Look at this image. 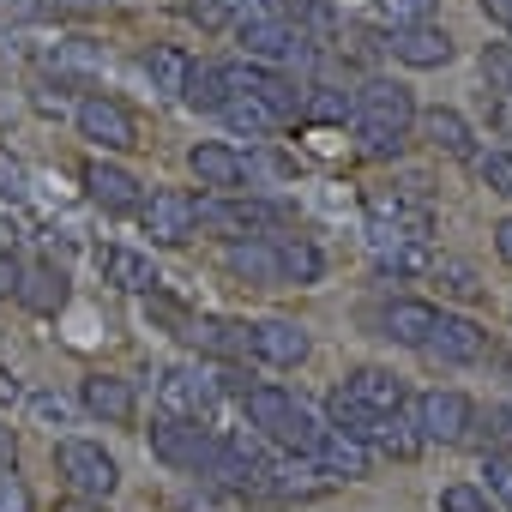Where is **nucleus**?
<instances>
[{
    "mask_svg": "<svg viewBox=\"0 0 512 512\" xmlns=\"http://www.w3.org/2000/svg\"><path fill=\"white\" fill-rule=\"evenodd\" d=\"M73 127H79V139H91L97 151H133L139 145V121H133V109L121 103V97H79V109H73Z\"/></svg>",
    "mask_w": 512,
    "mask_h": 512,
    "instance_id": "nucleus-6",
    "label": "nucleus"
},
{
    "mask_svg": "<svg viewBox=\"0 0 512 512\" xmlns=\"http://www.w3.org/2000/svg\"><path fill=\"white\" fill-rule=\"evenodd\" d=\"M187 169H193V181L211 187V193H241V187H247V157H241L235 145H223V139H199V145L187 151Z\"/></svg>",
    "mask_w": 512,
    "mask_h": 512,
    "instance_id": "nucleus-12",
    "label": "nucleus"
},
{
    "mask_svg": "<svg viewBox=\"0 0 512 512\" xmlns=\"http://www.w3.org/2000/svg\"><path fill=\"white\" fill-rule=\"evenodd\" d=\"M440 512H494V500L476 482H446L440 488Z\"/></svg>",
    "mask_w": 512,
    "mask_h": 512,
    "instance_id": "nucleus-34",
    "label": "nucleus"
},
{
    "mask_svg": "<svg viewBox=\"0 0 512 512\" xmlns=\"http://www.w3.org/2000/svg\"><path fill=\"white\" fill-rule=\"evenodd\" d=\"M344 392H350L362 410H374V416H398V410L410 404V392H404V380H398L392 368H350Z\"/></svg>",
    "mask_w": 512,
    "mask_h": 512,
    "instance_id": "nucleus-17",
    "label": "nucleus"
},
{
    "mask_svg": "<svg viewBox=\"0 0 512 512\" xmlns=\"http://www.w3.org/2000/svg\"><path fill=\"white\" fill-rule=\"evenodd\" d=\"M416 121H422V133H428V145H434L440 157H458V163L476 157V127H470L458 109H428V115H416Z\"/></svg>",
    "mask_w": 512,
    "mask_h": 512,
    "instance_id": "nucleus-20",
    "label": "nucleus"
},
{
    "mask_svg": "<svg viewBox=\"0 0 512 512\" xmlns=\"http://www.w3.org/2000/svg\"><path fill=\"white\" fill-rule=\"evenodd\" d=\"M368 320L380 326V338L422 350V344H428V332H434V320H440V308H434V302H422V296H392V302H380Z\"/></svg>",
    "mask_w": 512,
    "mask_h": 512,
    "instance_id": "nucleus-10",
    "label": "nucleus"
},
{
    "mask_svg": "<svg viewBox=\"0 0 512 512\" xmlns=\"http://www.w3.org/2000/svg\"><path fill=\"white\" fill-rule=\"evenodd\" d=\"M181 13H187L199 31H229V25H235L229 0H181Z\"/></svg>",
    "mask_w": 512,
    "mask_h": 512,
    "instance_id": "nucleus-36",
    "label": "nucleus"
},
{
    "mask_svg": "<svg viewBox=\"0 0 512 512\" xmlns=\"http://www.w3.org/2000/svg\"><path fill=\"white\" fill-rule=\"evenodd\" d=\"M55 7H97V0H55Z\"/></svg>",
    "mask_w": 512,
    "mask_h": 512,
    "instance_id": "nucleus-49",
    "label": "nucleus"
},
{
    "mask_svg": "<svg viewBox=\"0 0 512 512\" xmlns=\"http://www.w3.org/2000/svg\"><path fill=\"white\" fill-rule=\"evenodd\" d=\"M55 470L73 488V500H109L121 488V464L103 452V440H61L55 446Z\"/></svg>",
    "mask_w": 512,
    "mask_h": 512,
    "instance_id": "nucleus-2",
    "label": "nucleus"
},
{
    "mask_svg": "<svg viewBox=\"0 0 512 512\" xmlns=\"http://www.w3.org/2000/svg\"><path fill=\"white\" fill-rule=\"evenodd\" d=\"M13 452H19V446H13V428L0 422V470H13Z\"/></svg>",
    "mask_w": 512,
    "mask_h": 512,
    "instance_id": "nucleus-44",
    "label": "nucleus"
},
{
    "mask_svg": "<svg viewBox=\"0 0 512 512\" xmlns=\"http://www.w3.org/2000/svg\"><path fill=\"white\" fill-rule=\"evenodd\" d=\"M326 482H356V476H368V464H374V452L362 446V440H350V434H338V428H326V440H320V452L308 458Z\"/></svg>",
    "mask_w": 512,
    "mask_h": 512,
    "instance_id": "nucleus-19",
    "label": "nucleus"
},
{
    "mask_svg": "<svg viewBox=\"0 0 512 512\" xmlns=\"http://www.w3.org/2000/svg\"><path fill=\"white\" fill-rule=\"evenodd\" d=\"M97 272H103L109 290H127V296H151L163 284L157 266H151V253H139V247H103L97 253Z\"/></svg>",
    "mask_w": 512,
    "mask_h": 512,
    "instance_id": "nucleus-16",
    "label": "nucleus"
},
{
    "mask_svg": "<svg viewBox=\"0 0 512 512\" xmlns=\"http://www.w3.org/2000/svg\"><path fill=\"white\" fill-rule=\"evenodd\" d=\"M302 115H314V121H356V97H344L332 85H314V91H302Z\"/></svg>",
    "mask_w": 512,
    "mask_h": 512,
    "instance_id": "nucleus-30",
    "label": "nucleus"
},
{
    "mask_svg": "<svg viewBox=\"0 0 512 512\" xmlns=\"http://www.w3.org/2000/svg\"><path fill=\"white\" fill-rule=\"evenodd\" d=\"M217 446H223V440H217L205 422H175V416H163V422L151 428V458L169 464V470H181V476H205L211 458H217Z\"/></svg>",
    "mask_w": 512,
    "mask_h": 512,
    "instance_id": "nucleus-4",
    "label": "nucleus"
},
{
    "mask_svg": "<svg viewBox=\"0 0 512 512\" xmlns=\"http://www.w3.org/2000/svg\"><path fill=\"white\" fill-rule=\"evenodd\" d=\"M217 115H223V127H229V133H247V139H260V133H272V127H278V115H272L260 97H241V91H235Z\"/></svg>",
    "mask_w": 512,
    "mask_h": 512,
    "instance_id": "nucleus-27",
    "label": "nucleus"
},
{
    "mask_svg": "<svg viewBox=\"0 0 512 512\" xmlns=\"http://www.w3.org/2000/svg\"><path fill=\"white\" fill-rule=\"evenodd\" d=\"M187 344H205L211 356H241V350H247V326H229V320H193V326H187Z\"/></svg>",
    "mask_w": 512,
    "mask_h": 512,
    "instance_id": "nucleus-29",
    "label": "nucleus"
},
{
    "mask_svg": "<svg viewBox=\"0 0 512 512\" xmlns=\"http://www.w3.org/2000/svg\"><path fill=\"white\" fill-rule=\"evenodd\" d=\"M404 67H416V73H434V67H446L452 61V37L440 31V25H410V31H392V43H386Z\"/></svg>",
    "mask_w": 512,
    "mask_h": 512,
    "instance_id": "nucleus-18",
    "label": "nucleus"
},
{
    "mask_svg": "<svg viewBox=\"0 0 512 512\" xmlns=\"http://www.w3.org/2000/svg\"><path fill=\"white\" fill-rule=\"evenodd\" d=\"M482 79H488V91L512 97V43H488L482 49Z\"/></svg>",
    "mask_w": 512,
    "mask_h": 512,
    "instance_id": "nucleus-33",
    "label": "nucleus"
},
{
    "mask_svg": "<svg viewBox=\"0 0 512 512\" xmlns=\"http://www.w3.org/2000/svg\"><path fill=\"white\" fill-rule=\"evenodd\" d=\"M416 428H422V440H440V446H458V440H470V428H476V404L464 398V392H428L422 404H416Z\"/></svg>",
    "mask_w": 512,
    "mask_h": 512,
    "instance_id": "nucleus-9",
    "label": "nucleus"
},
{
    "mask_svg": "<svg viewBox=\"0 0 512 512\" xmlns=\"http://www.w3.org/2000/svg\"><path fill=\"white\" fill-rule=\"evenodd\" d=\"M79 181H85V193H91L103 211H139V205H145V181H139L133 169L109 163V157H91V163L79 169Z\"/></svg>",
    "mask_w": 512,
    "mask_h": 512,
    "instance_id": "nucleus-13",
    "label": "nucleus"
},
{
    "mask_svg": "<svg viewBox=\"0 0 512 512\" xmlns=\"http://www.w3.org/2000/svg\"><path fill=\"white\" fill-rule=\"evenodd\" d=\"M482 13H488L494 25H506V31H512V0H482Z\"/></svg>",
    "mask_w": 512,
    "mask_h": 512,
    "instance_id": "nucleus-43",
    "label": "nucleus"
},
{
    "mask_svg": "<svg viewBox=\"0 0 512 512\" xmlns=\"http://www.w3.org/2000/svg\"><path fill=\"white\" fill-rule=\"evenodd\" d=\"M19 260H13V253H0V302H7V296H19Z\"/></svg>",
    "mask_w": 512,
    "mask_h": 512,
    "instance_id": "nucleus-41",
    "label": "nucleus"
},
{
    "mask_svg": "<svg viewBox=\"0 0 512 512\" xmlns=\"http://www.w3.org/2000/svg\"><path fill=\"white\" fill-rule=\"evenodd\" d=\"M326 428H338V434H350V440H362V446H374V428H380V416L374 410H362L344 386H332L326 392Z\"/></svg>",
    "mask_w": 512,
    "mask_h": 512,
    "instance_id": "nucleus-25",
    "label": "nucleus"
},
{
    "mask_svg": "<svg viewBox=\"0 0 512 512\" xmlns=\"http://www.w3.org/2000/svg\"><path fill=\"white\" fill-rule=\"evenodd\" d=\"M434 278H446V290L452 296H476L482 284H476V272L470 266H458V260H434Z\"/></svg>",
    "mask_w": 512,
    "mask_h": 512,
    "instance_id": "nucleus-40",
    "label": "nucleus"
},
{
    "mask_svg": "<svg viewBox=\"0 0 512 512\" xmlns=\"http://www.w3.org/2000/svg\"><path fill=\"white\" fill-rule=\"evenodd\" d=\"M410 127H416V97H410V85H398V79H368V85L356 91V133L368 139L374 157H392V151L410 139Z\"/></svg>",
    "mask_w": 512,
    "mask_h": 512,
    "instance_id": "nucleus-1",
    "label": "nucleus"
},
{
    "mask_svg": "<svg viewBox=\"0 0 512 512\" xmlns=\"http://www.w3.org/2000/svg\"><path fill=\"white\" fill-rule=\"evenodd\" d=\"M422 356H434V362H446V368H470V362H482V356H488V332H482L476 320H464V314H446V308H440V320H434V332H428Z\"/></svg>",
    "mask_w": 512,
    "mask_h": 512,
    "instance_id": "nucleus-8",
    "label": "nucleus"
},
{
    "mask_svg": "<svg viewBox=\"0 0 512 512\" xmlns=\"http://www.w3.org/2000/svg\"><path fill=\"white\" fill-rule=\"evenodd\" d=\"M308 332L296 320H260V326H247V356H260L272 368H302L308 362Z\"/></svg>",
    "mask_w": 512,
    "mask_h": 512,
    "instance_id": "nucleus-14",
    "label": "nucleus"
},
{
    "mask_svg": "<svg viewBox=\"0 0 512 512\" xmlns=\"http://www.w3.org/2000/svg\"><path fill=\"white\" fill-rule=\"evenodd\" d=\"M79 404H85V416H97V422H109V428H127L133 410H139L133 380H121V374H91V380L79 386Z\"/></svg>",
    "mask_w": 512,
    "mask_h": 512,
    "instance_id": "nucleus-15",
    "label": "nucleus"
},
{
    "mask_svg": "<svg viewBox=\"0 0 512 512\" xmlns=\"http://www.w3.org/2000/svg\"><path fill=\"white\" fill-rule=\"evenodd\" d=\"M272 253H278V278L284 284H320L326 278V253L308 235H278Z\"/></svg>",
    "mask_w": 512,
    "mask_h": 512,
    "instance_id": "nucleus-22",
    "label": "nucleus"
},
{
    "mask_svg": "<svg viewBox=\"0 0 512 512\" xmlns=\"http://www.w3.org/2000/svg\"><path fill=\"white\" fill-rule=\"evenodd\" d=\"M211 398H217V380H211L205 368H169V374L157 380V404H163V416H175V422H199V416L211 410Z\"/></svg>",
    "mask_w": 512,
    "mask_h": 512,
    "instance_id": "nucleus-11",
    "label": "nucleus"
},
{
    "mask_svg": "<svg viewBox=\"0 0 512 512\" xmlns=\"http://www.w3.org/2000/svg\"><path fill=\"white\" fill-rule=\"evenodd\" d=\"M374 7L386 13L392 31H410V25H434V7H440V0H374Z\"/></svg>",
    "mask_w": 512,
    "mask_h": 512,
    "instance_id": "nucleus-32",
    "label": "nucleus"
},
{
    "mask_svg": "<svg viewBox=\"0 0 512 512\" xmlns=\"http://www.w3.org/2000/svg\"><path fill=\"white\" fill-rule=\"evenodd\" d=\"M223 266H229L235 278H247V284H260V290L284 284V278H278V253H272V241H235V247L223 253Z\"/></svg>",
    "mask_w": 512,
    "mask_h": 512,
    "instance_id": "nucleus-23",
    "label": "nucleus"
},
{
    "mask_svg": "<svg viewBox=\"0 0 512 512\" xmlns=\"http://www.w3.org/2000/svg\"><path fill=\"white\" fill-rule=\"evenodd\" d=\"M494 253L512 266V217H500V229H494Z\"/></svg>",
    "mask_w": 512,
    "mask_h": 512,
    "instance_id": "nucleus-42",
    "label": "nucleus"
},
{
    "mask_svg": "<svg viewBox=\"0 0 512 512\" xmlns=\"http://www.w3.org/2000/svg\"><path fill=\"white\" fill-rule=\"evenodd\" d=\"M284 223H290V205H266V199H235V193H223L217 205H199V229H229L235 241H266Z\"/></svg>",
    "mask_w": 512,
    "mask_h": 512,
    "instance_id": "nucleus-5",
    "label": "nucleus"
},
{
    "mask_svg": "<svg viewBox=\"0 0 512 512\" xmlns=\"http://www.w3.org/2000/svg\"><path fill=\"white\" fill-rule=\"evenodd\" d=\"M25 193H31V169H25V157L0 145V199H25Z\"/></svg>",
    "mask_w": 512,
    "mask_h": 512,
    "instance_id": "nucleus-35",
    "label": "nucleus"
},
{
    "mask_svg": "<svg viewBox=\"0 0 512 512\" xmlns=\"http://www.w3.org/2000/svg\"><path fill=\"white\" fill-rule=\"evenodd\" d=\"M139 223H145V235L157 247H181V241L199 235V199L187 187H157V193H145Z\"/></svg>",
    "mask_w": 512,
    "mask_h": 512,
    "instance_id": "nucleus-7",
    "label": "nucleus"
},
{
    "mask_svg": "<svg viewBox=\"0 0 512 512\" xmlns=\"http://www.w3.org/2000/svg\"><path fill=\"white\" fill-rule=\"evenodd\" d=\"M55 512H103V500H61Z\"/></svg>",
    "mask_w": 512,
    "mask_h": 512,
    "instance_id": "nucleus-46",
    "label": "nucleus"
},
{
    "mask_svg": "<svg viewBox=\"0 0 512 512\" xmlns=\"http://www.w3.org/2000/svg\"><path fill=\"white\" fill-rule=\"evenodd\" d=\"M181 512H217V506H205V500H181Z\"/></svg>",
    "mask_w": 512,
    "mask_h": 512,
    "instance_id": "nucleus-48",
    "label": "nucleus"
},
{
    "mask_svg": "<svg viewBox=\"0 0 512 512\" xmlns=\"http://www.w3.org/2000/svg\"><path fill=\"white\" fill-rule=\"evenodd\" d=\"M0 512H37L25 476H13V470H0Z\"/></svg>",
    "mask_w": 512,
    "mask_h": 512,
    "instance_id": "nucleus-38",
    "label": "nucleus"
},
{
    "mask_svg": "<svg viewBox=\"0 0 512 512\" xmlns=\"http://www.w3.org/2000/svg\"><path fill=\"white\" fill-rule=\"evenodd\" d=\"M31 416H37V422H49V428H67L73 404H67L61 392H31Z\"/></svg>",
    "mask_w": 512,
    "mask_h": 512,
    "instance_id": "nucleus-39",
    "label": "nucleus"
},
{
    "mask_svg": "<svg viewBox=\"0 0 512 512\" xmlns=\"http://www.w3.org/2000/svg\"><path fill=\"white\" fill-rule=\"evenodd\" d=\"M235 37H241V49H247V61L253 67H302L308 55H314V37L308 31H296L284 13L278 19H247V25H235Z\"/></svg>",
    "mask_w": 512,
    "mask_h": 512,
    "instance_id": "nucleus-3",
    "label": "nucleus"
},
{
    "mask_svg": "<svg viewBox=\"0 0 512 512\" xmlns=\"http://www.w3.org/2000/svg\"><path fill=\"white\" fill-rule=\"evenodd\" d=\"M19 392H25V386H19V380H13V374H7V368H0V398H7V404H13V398H19Z\"/></svg>",
    "mask_w": 512,
    "mask_h": 512,
    "instance_id": "nucleus-47",
    "label": "nucleus"
},
{
    "mask_svg": "<svg viewBox=\"0 0 512 512\" xmlns=\"http://www.w3.org/2000/svg\"><path fill=\"white\" fill-rule=\"evenodd\" d=\"M181 103H187V109H205V115H217V109L229 103V85H223V73L193 61V73H187V85H181Z\"/></svg>",
    "mask_w": 512,
    "mask_h": 512,
    "instance_id": "nucleus-28",
    "label": "nucleus"
},
{
    "mask_svg": "<svg viewBox=\"0 0 512 512\" xmlns=\"http://www.w3.org/2000/svg\"><path fill=\"white\" fill-rule=\"evenodd\" d=\"M19 302H25L31 314H61V308H67V272H61L55 260L25 266V272H19Z\"/></svg>",
    "mask_w": 512,
    "mask_h": 512,
    "instance_id": "nucleus-21",
    "label": "nucleus"
},
{
    "mask_svg": "<svg viewBox=\"0 0 512 512\" xmlns=\"http://www.w3.org/2000/svg\"><path fill=\"white\" fill-rule=\"evenodd\" d=\"M374 446H380L386 458L410 464V458H416V452H422L428 440H422V428H416V422H410V416L398 410V416H380V428H374Z\"/></svg>",
    "mask_w": 512,
    "mask_h": 512,
    "instance_id": "nucleus-26",
    "label": "nucleus"
},
{
    "mask_svg": "<svg viewBox=\"0 0 512 512\" xmlns=\"http://www.w3.org/2000/svg\"><path fill=\"white\" fill-rule=\"evenodd\" d=\"M482 476H488V482H482V494L512 506V452H494V458L482 464Z\"/></svg>",
    "mask_w": 512,
    "mask_h": 512,
    "instance_id": "nucleus-37",
    "label": "nucleus"
},
{
    "mask_svg": "<svg viewBox=\"0 0 512 512\" xmlns=\"http://www.w3.org/2000/svg\"><path fill=\"white\" fill-rule=\"evenodd\" d=\"M187 73H193V55H187V49H175V43H151V49H145V79H151V91L181 97Z\"/></svg>",
    "mask_w": 512,
    "mask_h": 512,
    "instance_id": "nucleus-24",
    "label": "nucleus"
},
{
    "mask_svg": "<svg viewBox=\"0 0 512 512\" xmlns=\"http://www.w3.org/2000/svg\"><path fill=\"white\" fill-rule=\"evenodd\" d=\"M13 247H19V229H13L7 217H0V253H13Z\"/></svg>",
    "mask_w": 512,
    "mask_h": 512,
    "instance_id": "nucleus-45",
    "label": "nucleus"
},
{
    "mask_svg": "<svg viewBox=\"0 0 512 512\" xmlns=\"http://www.w3.org/2000/svg\"><path fill=\"white\" fill-rule=\"evenodd\" d=\"M470 169L482 175V187H488V193H506V199H512V151H476V157H470Z\"/></svg>",
    "mask_w": 512,
    "mask_h": 512,
    "instance_id": "nucleus-31",
    "label": "nucleus"
}]
</instances>
